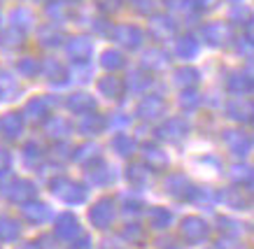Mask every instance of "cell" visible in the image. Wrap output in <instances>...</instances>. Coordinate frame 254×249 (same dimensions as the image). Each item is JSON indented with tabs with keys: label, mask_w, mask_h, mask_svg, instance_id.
Returning a JSON list of instances; mask_svg holds the SVG:
<instances>
[{
	"label": "cell",
	"mask_w": 254,
	"mask_h": 249,
	"mask_svg": "<svg viewBox=\"0 0 254 249\" xmlns=\"http://www.w3.org/2000/svg\"><path fill=\"white\" fill-rule=\"evenodd\" d=\"M180 238L187 242V245H200L210 238V226L205 219L196 217V214H189L180 221Z\"/></svg>",
	"instance_id": "3957f363"
},
{
	"label": "cell",
	"mask_w": 254,
	"mask_h": 249,
	"mask_svg": "<svg viewBox=\"0 0 254 249\" xmlns=\"http://www.w3.org/2000/svg\"><path fill=\"white\" fill-rule=\"evenodd\" d=\"M21 235V224L14 217H0V242H16Z\"/></svg>",
	"instance_id": "9a60e30c"
},
{
	"label": "cell",
	"mask_w": 254,
	"mask_h": 249,
	"mask_svg": "<svg viewBox=\"0 0 254 249\" xmlns=\"http://www.w3.org/2000/svg\"><path fill=\"white\" fill-rule=\"evenodd\" d=\"M217 200L224 202L229 210H238V212H247L252 207V198H250V189H243V187H229L217 194Z\"/></svg>",
	"instance_id": "52a82bcc"
},
{
	"label": "cell",
	"mask_w": 254,
	"mask_h": 249,
	"mask_svg": "<svg viewBox=\"0 0 254 249\" xmlns=\"http://www.w3.org/2000/svg\"><path fill=\"white\" fill-rule=\"evenodd\" d=\"M86 177L93 187H110L115 182V175H112V168H110L103 158H96L91 163H86Z\"/></svg>",
	"instance_id": "9c48e42d"
},
{
	"label": "cell",
	"mask_w": 254,
	"mask_h": 249,
	"mask_svg": "<svg viewBox=\"0 0 254 249\" xmlns=\"http://www.w3.org/2000/svg\"><path fill=\"white\" fill-rule=\"evenodd\" d=\"M21 217L33 226H42L54 217V212H52V207H49L47 202L33 198V200H28V202H23L21 205Z\"/></svg>",
	"instance_id": "ba28073f"
},
{
	"label": "cell",
	"mask_w": 254,
	"mask_h": 249,
	"mask_svg": "<svg viewBox=\"0 0 254 249\" xmlns=\"http://www.w3.org/2000/svg\"><path fill=\"white\" fill-rule=\"evenodd\" d=\"M42 156H45V151H42V147H40L38 142H28V145L23 147V161H26L28 165L40 163Z\"/></svg>",
	"instance_id": "cb8c5ba5"
},
{
	"label": "cell",
	"mask_w": 254,
	"mask_h": 249,
	"mask_svg": "<svg viewBox=\"0 0 254 249\" xmlns=\"http://www.w3.org/2000/svg\"><path fill=\"white\" fill-rule=\"evenodd\" d=\"M115 219H117V202L112 200V198H108V196L98 198V200L89 207V221H91V226L98 228V231L112 228Z\"/></svg>",
	"instance_id": "7a4b0ae2"
},
{
	"label": "cell",
	"mask_w": 254,
	"mask_h": 249,
	"mask_svg": "<svg viewBox=\"0 0 254 249\" xmlns=\"http://www.w3.org/2000/svg\"><path fill=\"white\" fill-rule=\"evenodd\" d=\"M68 249H93V240L89 238V235L79 233L75 240H70V247Z\"/></svg>",
	"instance_id": "f1b7e54d"
},
{
	"label": "cell",
	"mask_w": 254,
	"mask_h": 249,
	"mask_svg": "<svg viewBox=\"0 0 254 249\" xmlns=\"http://www.w3.org/2000/svg\"><path fill=\"white\" fill-rule=\"evenodd\" d=\"M161 112H163V102L159 100V98H154V96L147 98V100L140 105V114L145 119H154V117H159Z\"/></svg>",
	"instance_id": "7402d4cb"
},
{
	"label": "cell",
	"mask_w": 254,
	"mask_h": 249,
	"mask_svg": "<svg viewBox=\"0 0 254 249\" xmlns=\"http://www.w3.org/2000/svg\"><path fill=\"white\" fill-rule=\"evenodd\" d=\"M89 51H91V47H89V42H84V40H75L70 45V56L72 58H86Z\"/></svg>",
	"instance_id": "484cf974"
},
{
	"label": "cell",
	"mask_w": 254,
	"mask_h": 249,
	"mask_svg": "<svg viewBox=\"0 0 254 249\" xmlns=\"http://www.w3.org/2000/svg\"><path fill=\"white\" fill-rule=\"evenodd\" d=\"M187 133H189V126L182 119H170L168 124L159 128V138L168 142H180L182 138H187Z\"/></svg>",
	"instance_id": "8fae6325"
},
{
	"label": "cell",
	"mask_w": 254,
	"mask_h": 249,
	"mask_svg": "<svg viewBox=\"0 0 254 249\" xmlns=\"http://www.w3.org/2000/svg\"><path fill=\"white\" fill-rule=\"evenodd\" d=\"M226 147L231 151L233 156H238V158H245L250 154V147H252V142L247 138L245 133H226Z\"/></svg>",
	"instance_id": "5bb4252c"
},
{
	"label": "cell",
	"mask_w": 254,
	"mask_h": 249,
	"mask_svg": "<svg viewBox=\"0 0 254 249\" xmlns=\"http://www.w3.org/2000/svg\"><path fill=\"white\" fill-rule=\"evenodd\" d=\"M23 131V121L19 114H7V117L2 119V133H5V138H9V140H14V138H19Z\"/></svg>",
	"instance_id": "ffe728a7"
},
{
	"label": "cell",
	"mask_w": 254,
	"mask_h": 249,
	"mask_svg": "<svg viewBox=\"0 0 254 249\" xmlns=\"http://www.w3.org/2000/svg\"><path fill=\"white\" fill-rule=\"evenodd\" d=\"M19 249H45V247H42V240H38V242L31 240V242H23Z\"/></svg>",
	"instance_id": "8d00e7d4"
},
{
	"label": "cell",
	"mask_w": 254,
	"mask_h": 249,
	"mask_svg": "<svg viewBox=\"0 0 254 249\" xmlns=\"http://www.w3.org/2000/svg\"><path fill=\"white\" fill-rule=\"evenodd\" d=\"M49 191L65 205H82L86 200V196H89V191H86L82 182L70 179L65 175H56L54 179H49Z\"/></svg>",
	"instance_id": "6da1fadb"
},
{
	"label": "cell",
	"mask_w": 254,
	"mask_h": 249,
	"mask_svg": "<svg viewBox=\"0 0 254 249\" xmlns=\"http://www.w3.org/2000/svg\"><path fill=\"white\" fill-rule=\"evenodd\" d=\"M103 63L110 65V68H119V65H122V56L115 54V51H108V54L103 56Z\"/></svg>",
	"instance_id": "1f68e13d"
},
{
	"label": "cell",
	"mask_w": 254,
	"mask_h": 249,
	"mask_svg": "<svg viewBox=\"0 0 254 249\" xmlns=\"http://www.w3.org/2000/svg\"><path fill=\"white\" fill-rule=\"evenodd\" d=\"M112 149H115L119 156H124V158H131L133 154H135V149H138V142L133 140L131 135H117L115 140H112Z\"/></svg>",
	"instance_id": "e0dca14e"
},
{
	"label": "cell",
	"mask_w": 254,
	"mask_h": 249,
	"mask_svg": "<svg viewBox=\"0 0 254 249\" xmlns=\"http://www.w3.org/2000/svg\"><path fill=\"white\" fill-rule=\"evenodd\" d=\"M93 107V102L86 98V96H75L72 100H70V109H75V112H89Z\"/></svg>",
	"instance_id": "83f0119b"
},
{
	"label": "cell",
	"mask_w": 254,
	"mask_h": 249,
	"mask_svg": "<svg viewBox=\"0 0 254 249\" xmlns=\"http://www.w3.org/2000/svg\"><path fill=\"white\" fill-rule=\"evenodd\" d=\"M122 240L128 242V245H140V242L145 240V228L140 224H135V221H131V224H126L122 228Z\"/></svg>",
	"instance_id": "d6986e66"
},
{
	"label": "cell",
	"mask_w": 254,
	"mask_h": 249,
	"mask_svg": "<svg viewBox=\"0 0 254 249\" xmlns=\"http://www.w3.org/2000/svg\"><path fill=\"white\" fill-rule=\"evenodd\" d=\"M49 133H54L56 138H63L65 133H68V124H63V121H56V126L49 128Z\"/></svg>",
	"instance_id": "836d02e7"
},
{
	"label": "cell",
	"mask_w": 254,
	"mask_h": 249,
	"mask_svg": "<svg viewBox=\"0 0 254 249\" xmlns=\"http://www.w3.org/2000/svg\"><path fill=\"white\" fill-rule=\"evenodd\" d=\"M9 168H12V156H9V151L0 149V177H5L9 172Z\"/></svg>",
	"instance_id": "4dcf8cb0"
},
{
	"label": "cell",
	"mask_w": 254,
	"mask_h": 249,
	"mask_svg": "<svg viewBox=\"0 0 254 249\" xmlns=\"http://www.w3.org/2000/svg\"><path fill=\"white\" fill-rule=\"evenodd\" d=\"M170 224H173V212L166 210V207H149L147 210V226L154 228V231H168Z\"/></svg>",
	"instance_id": "30bf717a"
},
{
	"label": "cell",
	"mask_w": 254,
	"mask_h": 249,
	"mask_svg": "<svg viewBox=\"0 0 254 249\" xmlns=\"http://www.w3.org/2000/svg\"><path fill=\"white\" fill-rule=\"evenodd\" d=\"M149 168L145 163H131L126 168V182L131 184L133 189H145L149 184Z\"/></svg>",
	"instance_id": "4fadbf2b"
},
{
	"label": "cell",
	"mask_w": 254,
	"mask_h": 249,
	"mask_svg": "<svg viewBox=\"0 0 254 249\" xmlns=\"http://www.w3.org/2000/svg\"><path fill=\"white\" fill-rule=\"evenodd\" d=\"M193 189L196 187L189 182V177H187L185 172H170L168 177H166V182H163V191L168 196H173V198H177V200L191 202Z\"/></svg>",
	"instance_id": "5b68a950"
},
{
	"label": "cell",
	"mask_w": 254,
	"mask_h": 249,
	"mask_svg": "<svg viewBox=\"0 0 254 249\" xmlns=\"http://www.w3.org/2000/svg\"><path fill=\"white\" fill-rule=\"evenodd\" d=\"M145 165L154 172L166 170V168H168V154H166L161 147H156V145H147L145 147Z\"/></svg>",
	"instance_id": "7c38bea8"
},
{
	"label": "cell",
	"mask_w": 254,
	"mask_h": 249,
	"mask_svg": "<svg viewBox=\"0 0 254 249\" xmlns=\"http://www.w3.org/2000/svg\"><path fill=\"white\" fill-rule=\"evenodd\" d=\"M231 182L236 187L252 189V168L245 163H236L231 168Z\"/></svg>",
	"instance_id": "ac0fdd59"
},
{
	"label": "cell",
	"mask_w": 254,
	"mask_h": 249,
	"mask_svg": "<svg viewBox=\"0 0 254 249\" xmlns=\"http://www.w3.org/2000/svg\"><path fill=\"white\" fill-rule=\"evenodd\" d=\"M117 79H110V82H103V84H100V89H103V91H105V94H117Z\"/></svg>",
	"instance_id": "d590c367"
},
{
	"label": "cell",
	"mask_w": 254,
	"mask_h": 249,
	"mask_svg": "<svg viewBox=\"0 0 254 249\" xmlns=\"http://www.w3.org/2000/svg\"><path fill=\"white\" fill-rule=\"evenodd\" d=\"M217 247L219 249H245V245L240 242V238H229V235H224V238H219Z\"/></svg>",
	"instance_id": "f546056e"
},
{
	"label": "cell",
	"mask_w": 254,
	"mask_h": 249,
	"mask_svg": "<svg viewBox=\"0 0 254 249\" xmlns=\"http://www.w3.org/2000/svg\"><path fill=\"white\" fill-rule=\"evenodd\" d=\"M79 131L84 133V135H96V133L103 131V121H100V117H91V119H86L84 124L79 126Z\"/></svg>",
	"instance_id": "4316f807"
},
{
	"label": "cell",
	"mask_w": 254,
	"mask_h": 249,
	"mask_svg": "<svg viewBox=\"0 0 254 249\" xmlns=\"http://www.w3.org/2000/svg\"><path fill=\"white\" fill-rule=\"evenodd\" d=\"M52 233H54L59 240L70 242L82 233V224H79V219L75 217L72 212H61V214L54 219V224H52Z\"/></svg>",
	"instance_id": "8992f818"
},
{
	"label": "cell",
	"mask_w": 254,
	"mask_h": 249,
	"mask_svg": "<svg viewBox=\"0 0 254 249\" xmlns=\"http://www.w3.org/2000/svg\"><path fill=\"white\" fill-rule=\"evenodd\" d=\"M98 151L100 149L96 147V145H86V147L75 149V154L70 156V158H72V161H77V163H82V165H86V163H91V161H96V158H100Z\"/></svg>",
	"instance_id": "44dd1931"
},
{
	"label": "cell",
	"mask_w": 254,
	"mask_h": 249,
	"mask_svg": "<svg viewBox=\"0 0 254 249\" xmlns=\"http://www.w3.org/2000/svg\"><path fill=\"white\" fill-rule=\"evenodd\" d=\"M217 224H219V231H222L224 235H229V238H240V233H243V226L229 217H219Z\"/></svg>",
	"instance_id": "603a6c76"
},
{
	"label": "cell",
	"mask_w": 254,
	"mask_h": 249,
	"mask_svg": "<svg viewBox=\"0 0 254 249\" xmlns=\"http://www.w3.org/2000/svg\"><path fill=\"white\" fill-rule=\"evenodd\" d=\"M196 51V45H193L191 40H185V45H180V54L182 56H191Z\"/></svg>",
	"instance_id": "e575fe53"
},
{
	"label": "cell",
	"mask_w": 254,
	"mask_h": 249,
	"mask_svg": "<svg viewBox=\"0 0 254 249\" xmlns=\"http://www.w3.org/2000/svg\"><path fill=\"white\" fill-rule=\"evenodd\" d=\"M28 112H31V114H35V117H42V114L47 112V107H45V102L35 100V102H31V105H28Z\"/></svg>",
	"instance_id": "d6a6232c"
},
{
	"label": "cell",
	"mask_w": 254,
	"mask_h": 249,
	"mask_svg": "<svg viewBox=\"0 0 254 249\" xmlns=\"http://www.w3.org/2000/svg\"><path fill=\"white\" fill-rule=\"evenodd\" d=\"M191 202H198V205H212V202H217V191L196 187L193 189V196H191Z\"/></svg>",
	"instance_id": "d4e9b609"
},
{
	"label": "cell",
	"mask_w": 254,
	"mask_h": 249,
	"mask_svg": "<svg viewBox=\"0 0 254 249\" xmlns=\"http://www.w3.org/2000/svg\"><path fill=\"white\" fill-rule=\"evenodd\" d=\"M119 202H122V207L119 210L126 214V217H135V214H140V212L145 210V200L140 198V196H135V194H124L122 198H119Z\"/></svg>",
	"instance_id": "2e32d148"
},
{
	"label": "cell",
	"mask_w": 254,
	"mask_h": 249,
	"mask_svg": "<svg viewBox=\"0 0 254 249\" xmlns=\"http://www.w3.org/2000/svg\"><path fill=\"white\" fill-rule=\"evenodd\" d=\"M2 194L7 196L9 202H14V205H23V202L33 200L35 196H38V187H35V182L26 177H16L12 179L9 184L2 187Z\"/></svg>",
	"instance_id": "277c9868"
}]
</instances>
